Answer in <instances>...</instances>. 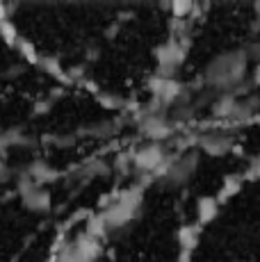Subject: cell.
<instances>
[{"mask_svg":"<svg viewBox=\"0 0 260 262\" xmlns=\"http://www.w3.org/2000/svg\"><path fill=\"white\" fill-rule=\"evenodd\" d=\"M260 119V5H185L146 123L171 139H224Z\"/></svg>","mask_w":260,"mask_h":262,"instance_id":"cell-1","label":"cell"},{"mask_svg":"<svg viewBox=\"0 0 260 262\" xmlns=\"http://www.w3.org/2000/svg\"><path fill=\"white\" fill-rule=\"evenodd\" d=\"M84 233L69 262H185L206 208L249 162L224 139H171Z\"/></svg>","mask_w":260,"mask_h":262,"instance_id":"cell-2","label":"cell"},{"mask_svg":"<svg viewBox=\"0 0 260 262\" xmlns=\"http://www.w3.org/2000/svg\"><path fill=\"white\" fill-rule=\"evenodd\" d=\"M185 262H260V164H249L206 208Z\"/></svg>","mask_w":260,"mask_h":262,"instance_id":"cell-3","label":"cell"}]
</instances>
